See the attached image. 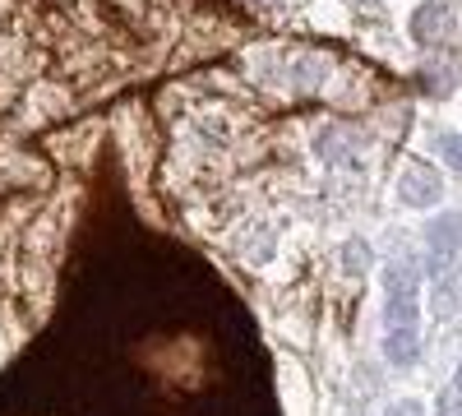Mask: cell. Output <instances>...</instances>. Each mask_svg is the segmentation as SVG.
Returning <instances> with one entry per match:
<instances>
[{
	"instance_id": "52a82bcc",
	"label": "cell",
	"mask_w": 462,
	"mask_h": 416,
	"mask_svg": "<svg viewBox=\"0 0 462 416\" xmlns=\"http://www.w3.org/2000/svg\"><path fill=\"white\" fill-rule=\"evenodd\" d=\"M241 254H245V263H254V269H268V263H273V254H278V236L268 232V226H250Z\"/></svg>"
},
{
	"instance_id": "277c9868",
	"label": "cell",
	"mask_w": 462,
	"mask_h": 416,
	"mask_svg": "<svg viewBox=\"0 0 462 416\" xmlns=\"http://www.w3.org/2000/svg\"><path fill=\"white\" fill-rule=\"evenodd\" d=\"M426 250L435 269H448V263L462 254V213L457 208H439L426 222Z\"/></svg>"
},
{
	"instance_id": "6da1fadb",
	"label": "cell",
	"mask_w": 462,
	"mask_h": 416,
	"mask_svg": "<svg viewBox=\"0 0 462 416\" xmlns=\"http://www.w3.org/2000/svg\"><path fill=\"white\" fill-rule=\"evenodd\" d=\"M379 300H383V333H420V269L389 259L379 269Z\"/></svg>"
},
{
	"instance_id": "9c48e42d",
	"label": "cell",
	"mask_w": 462,
	"mask_h": 416,
	"mask_svg": "<svg viewBox=\"0 0 462 416\" xmlns=\"http://www.w3.org/2000/svg\"><path fill=\"white\" fill-rule=\"evenodd\" d=\"M439 158H444L448 171L462 176V130H444V134H439Z\"/></svg>"
},
{
	"instance_id": "ba28073f",
	"label": "cell",
	"mask_w": 462,
	"mask_h": 416,
	"mask_svg": "<svg viewBox=\"0 0 462 416\" xmlns=\"http://www.w3.org/2000/svg\"><path fill=\"white\" fill-rule=\"evenodd\" d=\"M370 263H374V254H370V245H365L361 236L342 241V273H346V278H365Z\"/></svg>"
},
{
	"instance_id": "5b68a950",
	"label": "cell",
	"mask_w": 462,
	"mask_h": 416,
	"mask_svg": "<svg viewBox=\"0 0 462 416\" xmlns=\"http://www.w3.org/2000/svg\"><path fill=\"white\" fill-rule=\"evenodd\" d=\"M444 32H448V10L439 5V0H420V5L411 10V37L416 42H439Z\"/></svg>"
},
{
	"instance_id": "8992f818",
	"label": "cell",
	"mask_w": 462,
	"mask_h": 416,
	"mask_svg": "<svg viewBox=\"0 0 462 416\" xmlns=\"http://www.w3.org/2000/svg\"><path fill=\"white\" fill-rule=\"evenodd\" d=\"M379 352H383V361H389L393 370H407V365L420 361V333H383Z\"/></svg>"
},
{
	"instance_id": "3957f363",
	"label": "cell",
	"mask_w": 462,
	"mask_h": 416,
	"mask_svg": "<svg viewBox=\"0 0 462 416\" xmlns=\"http://www.w3.org/2000/svg\"><path fill=\"white\" fill-rule=\"evenodd\" d=\"M398 199H402V208H416V213L439 208V204H444V176H439L430 162L407 158V162L398 167Z\"/></svg>"
},
{
	"instance_id": "7c38bea8",
	"label": "cell",
	"mask_w": 462,
	"mask_h": 416,
	"mask_svg": "<svg viewBox=\"0 0 462 416\" xmlns=\"http://www.w3.org/2000/svg\"><path fill=\"white\" fill-rule=\"evenodd\" d=\"M254 5H263V10H278V5H287V0H254Z\"/></svg>"
},
{
	"instance_id": "7a4b0ae2",
	"label": "cell",
	"mask_w": 462,
	"mask_h": 416,
	"mask_svg": "<svg viewBox=\"0 0 462 416\" xmlns=\"http://www.w3.org/2000/svg\"><path fill=\"white\" fill-rule=\"evenodd\" d=\"M254 74L268 88H287V93H315L328 79V60L310 51H291V47H268L254 56Z\"/></svg>"
},
{
	"instance_id": "8fae6325",
	"label": "cell",
	"mask_w": 462,
	"mask_h": 416,
	"mask_svg": "<svg viewBox=\"0 0 462 416\" xmlns=\"http://www.w3.org/2000/svg\"><path fill=\"white\" fill-rule=\"evenodd\" d=\"M453 398L462 402V361H457V374H453Z\"/></svg>"
},
{
	"instance_id": "30bf717a",
	"label": "cell",
	"mask_w": 462,
	"mask_h": 416,
	"mask_svg": "<svg viewBox=\"0 0 462 416\" xmlns=\"http://www.w3.org/2000/svg\"><path fill=\"white\" fill-rule=\"evenodd\" d=\"M383 416H426V402H416V398H398L383 407Z\"/></svg>"
}]
</instances>
